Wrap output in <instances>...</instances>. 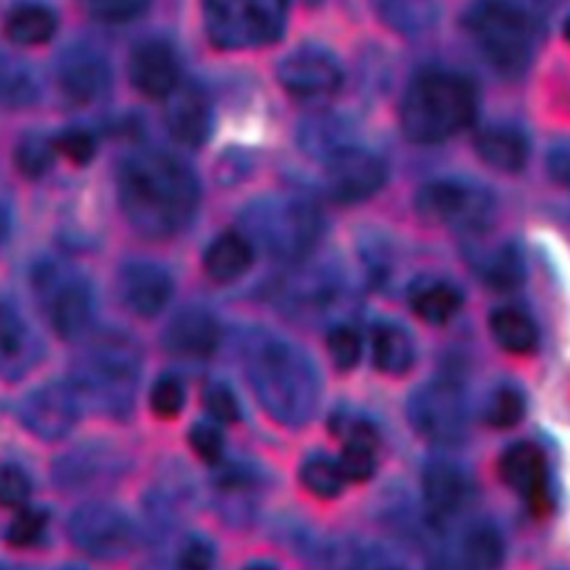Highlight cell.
<instances>
[{
  "instance_id": "6da1fadb",
  "label": "cell",
  "mask_w": 570,
  "mask_h": 570,
  "mask_svg": "<svg viewBox=\"0 0 570 570\" xmlns=\"http://www.w3.org/2000/svg\"><path fill=\"white\" fill-rule=\"evenodd\" d=\"M118 200L136 232L165 238L194 218L198 183L194 171L171 154L142 149L120 163Z\"/></svg>"
},
{
  "instance_id": "7a4b0ae2",
  "label": "cell",
  "mask_w": 570,
  "mask_h": 570,
  "mask_svg": "<svg viewBox=\"0 0 570 570\" xmlns=\"http://www.w3.org/2000/svg\"><path fill=\"white\" fill-rule=\"evenodd\" d=\"M245 372L265 412L289 428L303 425L318 403V374L294 343L258 332L245 343Z\"/></svg>"
},
{
  "instance_id": "3957f363",
  "label": "cell",
  "mask_w": 570,
  "mask_h": 570,
  "mask_svg": "<svg viewBox=\"0 0 570 570\" xmlns=\"http://www.w3.org/2000/svg\"><path fill=\"white\" fill-rule=\"evenodd\" d=\"M476 116V89L454 71H421L401 100V127L419 145L443 142Z\"/></svg>"
},
{
  "instance_id": "277c9868",
  "label": "cell",
  "mask_w": 570,
  "mask_h": 570,
  "mask_svg": "<svg viewBox=\"0 0 570 570\" xmlns=\"http://www.w3.org/2000/svg\"><path fill=\"white\" fill-rule=\"evenodd\" d=\"M140 347L118 330L96 334L76 363L71 387L78 401L96 410L122 416L131 410L140 379Z\"/></svg>"
},
{
  "instance_id": "5b68a950",
  "label": "cell",
  "mask_w": 570,
  "mask_h": 570,
  "mask_svg": "<svg viewBox=\"0 0 570 570\" xmlns=\"http://www.w3.org/2000/svg\"><path fill=\"white\" fill-rule=\"evenodd\" d=\"M465 27L481 56L503 76L521 73L534 49V24L517 0H476Z\"/></svg>"
},
{
  "instance_id": "8992f818",
  "label": "cell",
  "mask_w": 570,
  "mask_h": 570,
  "mask_svg": "<svg viewBox=\"0 0 570 570\" xmlns=\"http://www.w3.org/2000/svg\"><path fill=\"white\" fill-rule=\"evenodd\" d=\"M245 223L249 236L281 261H301L307 256L323 232L318 207L303 196L263 198L247 209Z\"/></svg>"
},
{
  "instance_id": "52a82bcc",
  "label": "cell",
  "mask_w": 570,
  "mask_h": 570,
  "mask_svg": "<svg viewBox=\"0 0 570 570\" xmlns=\"http://www.w3.org/2000/svg\"><path fill=\"white\" fill-rule=\"evenodd\" d=\"M285 0H205V29L218 49L269 45L285 29Z\"/></svg>"
},
{
  "instance_id": "ba28073f",
  "label": "cell",
  "mask_w": 570,
  "mask_h": 570,
  "mask_svg": "<svg viewBox=\"0 0 570 570\" xmlns=\"http://www.w3.org/2000/svg\"><path fill=\"white\" fill-rule=\"evenodd\" d=\"M33 292L60 338L71 341L87 332L94 316V292L78 272L58 263H40L33 269Z\"/></svg>"
},
{
  "instance_id": "9c48e42d",
  "label": "cell",
  "mask_w": 570,
  "mask_h": 570,
  "mask_svg": "<svg viewBox=\"0 0 570 570\" xmlns=\"http://www.w3.org/2000/svg\"><path fill=\"white\" fill-rule=\"evenodd\" d=\"M412 428L436 445H456L465 436V403L459 385L448 379H434L416 387L407 401Z\"/></svg>"
},
{
  "instance_id": "30bf717a",
  "label": "cell",
  "mask_w": 570,
  "mask_h": 570,
  "mask_svg": "<svg viewBox=\"0 0 570 570\" xmlns=\"http://www.w3.org/2000/svg\"><path fill=\"white\" fill-rule=\"evenodd\" d=\"M416 212L434 223L476 232L492 214V198L479 185L463 180H432L416 191Z\"/></svg>"
},
{
  "instance_id": "8fae6325",
  "label": "cell",
  "mask_w": 570,
  "mask_h": 570,
  "mask_svg": "<svg viewBox=\"0 0 570 570\" xmlns=\"http://www.w3.org/2000/svg\"><path fill=\"white\" fill-rule=\"evenodd\" d=\"M69 539L94 559H120L134 548V525L125 512L107 503H85L67 523Z\"/></svg>"
},
{
  "instance_id": "7c38bea8",
  "label": "cell",
  "mask_w": 570,
  "mask_h": 570,
  "mask_svg": "<svg viewBox=\"0 0 570 570\" xmlns=\"http://www.w3.org/2000/svg\"><path fill=\"white\" fill-rule=\"evenodd\" d=\"M387 178L385 163L361 147H345L327 158L325 189L336 203H358L376 194Z\"/></svg>"
},
{
  "instance_id": "4fadbf2b",
  "label": "cell",
  "mask_w": 570,
  "mask_h": 570,
  "mask_svg": "<svg viewBox=\"0 0 570 570\" xmlns=\"http://www.w3.org/2000/svg\"><path fill=\"white\" fill-rule=\"evenodd\" d=\"M80 401L67 383H45L29 392L20 405V419L29 432L45 441L67 436L78 419Z\"/></svg>"
},
{
  "instance_id": "5bb4252c",
  "label": "cell",
  "mask_w": 570,
  "mask_h": 570,
  "mask_svg": "<svg viewBox=\"0 0 570 570\" xmlns=\"http://www.w3.org/2000/svg\"><path fill=\"white\" fill-rule=\"evenodd\" d=\"M281 85L298 98H318L334 94L343 82L336 58L321 47H298L289 51L276 69Z\"/></svg>"
},
{
  "instance_id": "9a60e30c",
  "label": "cell",
  "mask_w": 570,
  "mask_h": 570,
  "mask_svg": "<svg viewBox=\"0 0 570 570\" xmlns=\"http://www.w3.org/2000/svg\"><path fill=\"white\" fill-rule=\"evenodd\" d=\"M58 87L71 105L82 107L96 102L109 87L107 58L82 45L67 49L58 62Z\"/></svg>"
},
{
  "instance_id": "2e32d148",
  "label": "cell",
  "mask_w": 570,
  "mask_h": 570,
  "mask_svg": "<svg viewBox=\"0 0 570 570\" xmlns=\"http://www.w3.org/2000/svg\"><path fill=\"white\" fill-rule=\"evenodd\" d=\"M165 127L169 136L185 147H198L207 140L212 129V107L200 85L178 82L165 96Z\"/></svg>"
},
{
  "instance_id": "e0dca14e",
  "label": "cell",
  "mask_w": 570,
  "mask_h": 570,
  "mask_svg": "<svg viewBox=\"0 0 570 570\" xmlns=\"http://www.w3.org/2000/svg\"><path fill=\"white\" fill-rule=\"evenodd\" d=\"M118 289L122 303L142 318L163 312L171 298L169 274L149 261H129L118 274Z\"/></svg>"
},
{
  "instance_id": "ac0fdd59",
  "label": "cell",
  "mask_w": 570,
  "mask_h": 570,
  "mask_svg": "<svg viewBox=\"0 0 570 570\" xmlns=\"http://www.w3.org/2000/svg\"><path fill=\"white\" fill-rule=\"evenodd\" d=\"M421 488L425 510L436 523H448L468 501V476L448 459H432L425 463Z\"/></svg>"
},
{
  "instance_id": "d6986e66",
  "label": "cell",
  "mask_w": 570,
  "mask_h": 570,
  "mask_svg": "<svg viewBox=\"0 0 570 570\" xmlns=\"http://www.w3.org/2000/svg\"><path fill=\"white\" fill-rule=\"evenodd\" d=\"M129 76L140 94L165 98L180 82L174 49L158 38L138 42L129 58Z\"/></svg>"
},
{
  "instance_id": "ffe728a7",
  "label": "cell",
  "mask_w": 570,
  "mask_h": 570,
  "mask_svg": "<svg viewBox=\"0 0 570 570\" xmlns=\"http://www.w3.org/2000/svg\"><path fill=\"white\" fill-rule=\"evenodd\" d=\"M499 474L505 485L543 508L548 501V465L543 452L532 443H514L499 459Z\"/></svg>"
},
{
  "instance_id": "44dd1931",
  "label": "cell",
  "mask_w": 570,
  "mask_h": 570,
  "mask_svg": "<svg viewBox=\"0 0 570 570\" xmlns=\"http://www.w3.org/2000/svg\"><path fill=\"white\" fill-rule=\"evenodd\" d=\"M220 343V325L216 316L203 307L180 309L165 330L169 352L185 358H207Z\"/></svg>"
},
{
  "instance_id": "7402d4cb",
  "label": "cell",
  "mask_w": 570,
  "mask_h": 570,
  "mask_svg": "<svg viewBox=\"0 0 570 570\" xmlns=\"http://www.w3.org/2000/svg\"><path fill=\"white\" fill-rule=\"evenodd\" d=\"M36 338L20 314L0 303V376L20 379L36 363Z\"/></svg>"
},
{
  "instance_id": "603a6c76",
  "label": "cell",
  "mask_w": 570,
  "mask_h": 570,
  "mask_svg": "<svg viewBox=\"0 0 570 570\" xmlns=\"http://www.w3.org/2000/svg\"><path fill=\"white\" fill-rule=\"evenodd\" d=\"M479 156L499 171H521L528 163V138L521 129L510 125L485 127L476 134Z\"/></svg>"
},
{
  "instance_id": "cb8c5ba5",
  "label": "cell",
  "mask_w": 570,
  "mask_h": 570,
  "mask_svg": "<svg viewBox=\"0 0 570 570\" xmlns=\"http://www.w3.org/2000/svg\"><path fill=\"white\" fill-rule=\"evenodd\" d=\"M254 261V245L240 232H223L216 236L203 258L205 272L216 283H229L243 276Z\"/></svg>"
},
{
  "instance_id": "d4e9b609",
  "label": "cell",
  "mask_w": 570,
  "mask_h": 570,
  "mask_svg": "<svg viewBox=\"0 0 570 570\" xmlns=\"http://www.w3.org/2000/svg\"><path fill=\"white\" fill-rule=\"evenodd\" d=\"M372 358L383 374H405L416 358L414 341L405 327L396 323H379L372 332Z\"/></svg>"
},
{
  "instance_id": "484cf974",
  "label": "cell",
  "mask_w": 570,
  "mask_h": 570,
  "mask_svg": "<svg viewBox=\"0 0 570 570\" xmlns=\"http://www.w3.org/2000/svg\"><path fill=\"white\" fill-rule=\"evenodd\" d=\"M383 24L401 36H419L439 18V0H370Z\"/></svg>"
},
{
  "instance_id": "4316f807",
  "label": "cell",
  "mask_w": 570,
  "mask_h": 570,
  "mask_svg": "<svg viewBox=\"0 0 570 570\" xmlns=\"http://www.w3.org/2000/svg\"><path fill=\"white\" fill-rule=\"evenodd\" d=\"M56 27L58 18L53 9L42 2L13 4L4 18V33L9 36V40L22 47H33L51 40Z\"/></svg>"
},
{
  "instance_id": "83f0119b",
  "label": "cell",
  "mask_w": 570,
  "mask_h": 570,
  "mask_svg": "<svg viewBox=\"0 0 570 570\" xmlns=\"http://www.w3.org/2000/svg\"><path fill=\"white\" fill-rule=\"evenodd\" d=\"M461 292L445 281H419L410 289V305L425 323H448L461 307Z\"/></svg>"
},
{
  "instance_id": "f1b7e54d",
  "label": "cell",
  "mask_w": 570,
  "mask_h": 570,
  "mask_svg": "<svg viewBox=\"0 0 570 570\" xmlns=\"http://www.w3.org/2000/svg\"><path fill=\"white\" fill-rule=\"evenodd\" d=\"M376 432L367 423H352L345 448L341 450L336 463L345 481H367L376 468Z\"/></svg>"
},
{
  "instance_id": "f546056e",
  "label": "cell",
  "mask_w": 570,
  "mask_h": 570,
  "mask_svg": "<svg viewBox=\"0 0 570 570\" xmlns=\"http://www.w3.org/2000/svg\"><path fill=\"white\" fill-rule=\"evenodd\" d=\"M490 330L494 341L512 354H530L537 343L539 334L534 323L528 314L517 307H499L490 314Z\"/></svg>"
},
{
  "instance_id": "4dcf8cb0",
  "label": "cell",
  "mask_w": 570,
  "mask_h": 570,
  "mask_svg": "<svg viewBox=\"0 0 570 570\" xmlns=\"http://www.w3.org/2000/svg\"><path fill=\"white\" fill-rule=\"evenodd\" d=\"M503 537L501 532L488 523L479 521L468 528L461 541V559L472 568V570H499L503 563Z\"/></svg>"
},
{
  "instance_id": "1f68e13d",
  "label": "cell",
  "mask_w": 570,
  "mask_h": 570,
  "mask_svg": "<svg viewBox=\"0 0 570 570\" xmlns=\"http://www.w3.org/2000/svg\"><path fill=\"white\" fill-rule=\"evenodd\" d=\"M334 570H410L401 557L376 543H347L332 552Z\"/></svg>"
},
{
  "instance_id": "d6a6232c",
  "label": "cell",
  "mask_w": 570,
  "mask_h": 570,
  "mask_svg": "<svg viewBox=\"0 0 570 570\" xmlns=\"http://www.w3.org/2000/svg\"><path fill=\"white\" fill-rule=\"evenodd\" d=\"M38 98V80L29 65L0 56V105L27 107Z\"/></svg>"
},
{
  "instance_id": "836d02e7",
  "label": "cell",
  "mask_w": 570,
  "mask_h": 570,
  "mask_svg": "<svg viewBox=\"0 0 570 570\" xmlns=\"http://www.w3.org/2000/svg\"><path fill=\"white\" fill-rule=\"evenodd\" d=\"M336 294H338L336 281L323 274H305L296 278L287 292L292 301L289 305L305 314H316L327 309L336 301Z\"/></svg>"
},
{
  "instance_id": "e575fe53",
  "label": "cell",
  "mask_w": 570,
  "mask_h": 570,
  "mask_svg": "<svg viewBox=\"0 0 570 570\" xmlns=\"http://www.w3.org/2000/svg\"><path fill=\"white\" fill-rule=\"evenodd\" d=\"M56 156L53 138H49L42 131H29L24 134L13 151L16 167L27 178H40L49 171Z\"/></svg>"
},
{
  "instance_id": "d590c367",
  "label": "cell",
  "mask_w": 570,
  "mask_h": 570,
  "mask_svg": "<svg viewBox=\"0 0 570 570\" xmlns=\"http://www.w3.org/2000/svg\"><path fill=\"white\" fill-rule=\"evenodd\" d=\"M483 276H485V283L490 287L501 289V292L519 287L523 283V278H525V263H523L521 252L517 247H512V245L499 247L485 261Z\"/></svg>"
},
{
  "instance_id": "8d00e7d4",
  "label": "cell",
  "mask_w": 570,
  "mask_h": 570,
  "mask_svg": "<svg viewBox=\"0 0 570 570\" xmlns=\"http://www.w3.org/2000/svg\"><path fill=\"white\" fill-rule=\"evenodd\" d=\"M301 483L307 492L321 499H334L336 494H341L345 479L336 461L323 454H314L301 465Z\"/></svg>"
},
{
  "instance_id": "74e56055",
  "label": "cell",
  "mask_w": 570,
  "mask_h": 570,
  "mask_svg": "<svg viewBox=\"0 0 570 570\" xmlns=\"http://www.w3.org/2000/svg\"><path fill=\"white\" fill-rule=\"evenodd\" d=\"M525 414V401L514 387H499L485 407V419L497 430H508L517 425Z\"/></svg>"
},
{
  "instance_id": "f35d334b",
  "label": "cell",
  "mask_w": 570,
  "mask_h": 570,
  "mask_svg": "<svg viewBox=\"0 0 570 570\" xmlns=\"http://www.w3.org/2000/svg\"><path fill=\"white\" fill-rule=\"evenodd\" d=\"M327 350L338 370H352L361 361L363 343L354 327L350 325H334L327 334Z\"/></svg>"
},
{
  "instance_id": "ab89813d",
  "label": "cell",
  "mask_w": 570,
  "mask_h": 570,
  "mask_svg": "<svg viewBox=\"0 0 570 570\" xmlns=\"http://www.w3.org/2000/svg\"><path fill=\"white\" fill-rule=\"evenodd\" d=\"M185 403V390L183 383L176 376H160L156 379L151 392H149V407L160 419H174L180 414Z\"/></svg>"
},
{
  "instance_id": "60d3db41",
  "label": "cell",
  "mask_w": 570,
  "mask_h": 570,
  "mask_svg": "<svg viewBox=\"0 0 570 570\" xmlns=\"http://www.w3.org/2000/svg\"><path fill=\"white\" fill-rule=\"evenodd\" d=\"M56 151L62 154L73 165H87L91 163L96 154V140L94 134L85 127H67L53 138Z\"/></svg>"
},
{
  "instance_id": "b9f144b4",
  "label": "cell",
  "mask_w": 570,
  "mask_h": 570,
  "mask_svg": "<svg viewBox=\"0 0 570 570\" xmlns=\"http://www.w3.org/2000/svg\"><path fill=\"white\" fill-rule=\"evenodd\" d=\"M47 528V514L38 508H22L7 528V541L13 548L33 546Z\"/></svg>"
},
{
  "instance_id": "7bdbcfd3",
  "label": "cell",
  "mask_w": 570,
  "mask_h": 570,
  "mask_svg": "<svg viewBox=\"0 0 570 570\" xmlns=\"http://www.w3.org/2000/svg\"><path fill=\"white\" fill-rule=\"evenodd\" d=\"M82 9L102 22H129L138 18L151 0H78Z\"/></svg>"
},
{
  "instance_id": "ee69618b",
  "label": "cell",
  "mask_w": 570,
  "mask_h": 570,
  "mask_svg": "<svg viewBox=\"0 0 570 570\" xmlns=\"http://www.w3.org/2000/svg\"><path fill=\"white\" fill-rule=\"evenodd\" d=\"M31 497V479L16 463H0V505L22 508Z\"/></svg>"
},
{
  "instance_id": "f6af8a7d",
  "label": "cell",
  "mask_w": 570,
  "mask_h": 570,
  "mask_svg": "<svg viewBox=\"0 0 570 570\" xmlns=\"http://www.w3.org/2000/svg\"><path fill=\"white\" fill-rule=\"evenodd\" d=\"M189 445L205 463H218L223 459V434L212 423H194L189 430Z\"/></svg>"
},
{
  "instance_id": "bcb514c9",
  "label": "cell",
  "mask_w": 570,
  "mask_h": 570,
  "mask_svg": "<svg viewBox=\"0 0 570 570\" xmlns=\"http://www.w3.org/2000/svg\"><path fill=\"white\" fill-rule=\"evenodd\" d=\"M214 559H216L214 546L205 537L191 534L180 543L176 563L180 570H212Z\"/></svg>"
},
{
  "instance_id": "7dc6e473",
  "label": "cell",
  "mask_w": 570,
  "mask_h": 570,
  "mask_svg": "<svg viewBox=\"0 0 570 570\" xmlns=\"http://www.w3.org/2000/svg\"><path fill=\"white\" fill-rule=\"evenodd\" d=\"M205 407L220 423H236L240 419L238 399L223 383H214L205 390Z\"/></svg>"
},
{
  "instance_id": "c3c4849f",
  "label": "cell",
  "mask_w": 570,
  "mask_h": 570,
  "mask_svg": "<svg viewBox=\"0 0 570 570\" xmlns=\"http://www.w3.org/2000/svg\"><path fill=\"white\" fill-rule=\"evenodd\" d=\"M548 171L559 185L570 187V145H559L550 151Z\"/></svg>"
},
{
  "instance_id": "681fc988",
  "label": "cell",
  "mask_w": 570,
  "mask_h": 570,
  "mask_svg": "<svg viewBox=\"0 0 570 570\" xmlns=\"http://www.w3.org/2000/svg\"><path fill=\"white\" fill-rule=\"evenodd\" d=\"M428 570H472L461 557H436Z\"/></svg>"
},
{
  "instance_id": "f907efd6",
  "label": "cell",
  "mask_w": 570,
  "mask_h": 570,
  "mask_svg": "<svg viewBox=\"0 0 570 570\" xmlns=\"http://www.w3.org/2000/svg\"><path fill=\"white\" fill-rule=\"evenodd\" d=\"M7 234H9V212L4 207H0V245L4 243Z\"/></svg>"
},
{
  "instance_id": "816d5d0a",
  "label": "cell",
  "mask_w": 570,
  "mask_h": 570,
  "mask_svg": "<svg viewBox=\"0 0 570 570\" xmlns=\"http://www.w3.org/2000/svg\"><path fill=\"white\" fill-rule=\"evenodd\" d=\"M245 570H276L274 566H269V563H263V561H258V563H252V566H247Z\"/></svg>"
},
{
  "instance_id": "f5cc1de1",
  "label": "cell",
  "mask_w": 570,
  "mask_h": 570,
  "mask_svg": "<svg viewBox=\"0 0 570 570\" xmlns=\"http://www.w3.org/2000/svg\"><path fill=\"white\" fill-rule=\"evenodd\" d=\"M563 38L570 42V16H568L566 22H563Z\"/></svg>"
},
{
  "instance_id": "db71d44e",
  "label": "cell",
  "mask_w": 570,
  "mask_h": 570,
  "mask_svg": "<svg viewBox=\"0 0 570 570\" xmlns=\"http://www.w3.org/2000/svg\"><path fill=\"white\" fill-rule=\"evenodd\" d=\"M287 2V0H285ZM296 2H305V4H316L318 0H296Z\"/></svg>"
},
{
  "instance_id": "11a10c76",
  "label": "cell",
  "mask_w": 570,
  "mask_h": 570,
  "mask_svg": "<svg viewBox=\"0 0 570 570\" xmlns=\"http://www.w3.org/2000/svg\"><path fill=\"white\" fill-rule=\"evenodd\" d=\"M65 570H82V568H65Z\"/></svg>"
}]
</instances>
